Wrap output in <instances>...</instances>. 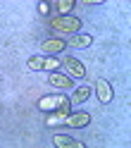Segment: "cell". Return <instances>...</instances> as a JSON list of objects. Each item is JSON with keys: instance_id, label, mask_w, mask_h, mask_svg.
Wrapping results in <instances>:
<instances>
[{"instance_id": "cell-3", "label": "cell", "mask_w": 131, "mask_h": 148, "mask_svg": "<svg viewBox=\"0 0 131 148\" xmlns=\"http://www.w3.org/2000/svg\"><path fill=\"white\" fill-rule=\"evenodd\" d=\"M62 67H64V72H67V77H76V79L86 77V67H83L79 60H74V58H64Z\"/></svg>"}, {"instance_id": "cell-12", "label": "cell", "mask_w": 131, "mask_h": 148, "mask_svg": "<svg viewBox=\"0 0 131 148\" xmlns=\"http://www.w3.org/2000/svg\"><path fill=\"white\" fill-rule=\"evenodd\" d=\"M57 67H60L57 58H43V69L45 72H57Z\"/></svg>"}, {"instance_id": "cell-1", "label": "cell", "mask_w": 131, "mask_h": 148, "mask_svg": "<svg viewBox=\"0 0 131 148\" xmlns=\"http://www.w3.org/2000/svg\"><path fill=\"white\" fill-rule=\"evenodd\" d=\"M38 110L41 112H48V115H69L72 112V100L62 93L45 96V98L38 100Z\"/></svg>"}, {"instance_id": "cell-4", "label": "cell", "mask_w": 131, "mask_h": 148, "mask_svg": "<svg viewBox=\"0 0 131 148\" xmlns=\"http://www.w3.org/2000/svg\"><path fill=\"white\" fill-rule=\"evenodd\" d=\"M64 48H67V41L60 38V36H55V38H48V41H43V43H41V53H48V55H57V53H62Z\"/></svg>"}, {"instance_id": "cell-11", "label": "cell", "mask_w": 131, "mask_h": 148, "mask_svg": "<svg viewBox=\"0 0 131 148\" xmlns=\"http://www.w3.org/2000/svg\"><path fill=\"white\" fill-rule=\"evenodd\" d=\"M72 7H74V0H60V3H55V10H57V14H67Z\"/></svg>"}, {"instance_id": "cell-10", "label": "cell", "mask_w": 131, "mask_h": 148, "mask_svg": "<svg viewBox=\"0 0 131 148\" xmlns=\"http://www.w3.org/2000/svg\"><path fill=\"white\" fill-rule=\"evenodd\" d=\"M88 96H91V88H88V86H79L76 91H74L72 100H74V103H83V100H86Z\"/></svg>"}, {"instance_id": "cell-8", "label": "cell", "mask_w": 131, "mask_h": 148, "mask_svg": "<svg viewBox=\"0 0 131 148\" xmlns=\"http://www.w3.org/2000/svg\"><path fill=\"white\" fill-rule=\"evenodd\" d=\"M96 93H98L100 103H110V100H112V86L107 84L105 79H98L96 81Z\"/></svg>"}, {"instance_id": "cell-5", "label": "cell", "mask_w": 131, "mask_h": 148, "mask_svg": "<svg viewBox=\"0 0 131 148\" xmlns=\"http://www.w3.org/2000/svg\"><path fill=\"white\" fill-rule=\"evenodd\" d=\"M48 84L55 86V88H74V79L67 77V74H60V72H50Z\"/></svg>"}, {"instance_id": "cell-7", "label": "cell", "mask_w": 131, "mask_h": 148, "mask_svg": "<svg viewBox=\"0 0 131 148\" xmlns=\"http://www.w3.org/2000/svg\"><path fill=\"white\" fill-rule=\"evenodd\" d=\"M53 143L57 146V148H83L81 141H76V138H72L67 134H55L53 136Z\"/></svg>"}, {"instance_id": "cell-6", "label": "cell", "mask_w": 131, "mask_h": 148, "mask_svg": "<svg viewBox=\"0 0 131 148\" xmlns=\"http://www.w3.org/2000/svg\"><path fill=\"white\" fill-rule=\"evenodd\" d=\"M64 124H69V127H74V129L88 127V124H91V115H88V112H69L67 117H64Z\"/></svg>"}, {"instance_id": "cell-13", "label": "cell", "mask_w": 131, "mask_h": 148, "mask_svg": "<svg viewBox=\"0 0 131 148\" xmlns=\"http://www.w3.org/2000/svg\"><path fill=\"white\" fill-rule=\"evenodd\" d=\"M38 10H41V14H45V17H48V14H50V5L41 3V5H38Z\"/></svg>"}, {"instance_id": "cell-9", "label": "cell", "mask_w": 131, "mask_h": 148, "mask_svg": "<svg viewBox=\"0 0 131 148\" xmlns=\"http://www.w3.org/2000/svg\"><path fill=\"white\" fill-rule=\"evenodd\" d=\"M69 45H74V48H88V45L93 43V36L91 34H76V36H69Z\"/></svg>"}, {"instance_id": "cell-2", "label": "cell", "mask_w": 131, "mask_h": 148, "mask_svg": "<svg viewBox=\"0 0 131 148\" xmlns=\"http://www.w3.org/2000/svg\"><path fill=\"white\" fill-rule=\"evenodd\" d=\"M48 24L57 36L79 34V29H81V19L79 17H72V14H53V17H48Z\"/></svg>"}]
</instances>
